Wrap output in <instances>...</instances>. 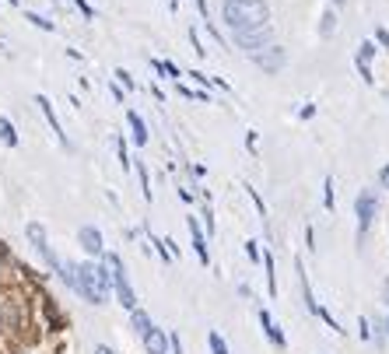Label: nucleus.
Listing matches in <instances>:
<instances>
[{"label": "nucleus", "mask_w": 389, "mask_h": 354, "mask_svg": "<svg viewBox=\"0 0 389 354\" xmlns=\"http://www.w3.org/2000/svg\"><path fill=\"white\" fill-rule=\"evenodd\" d=\"M372 56H375V46L372 42H362V49H357V71H362V77L372 84Z\"/></svg>", "instance_id": "nucleus-9"}, {"label": "nucleus", "mask_w": 389, "mask_h": 354, "mask_svg": "<svg viewBox=\"0 0 389 354\" xmlns=\"http://www.w3.org/2000/svg\"><path fill=\"white\" fill-rule=\"evenodd\" d=\"M137 175H140V186H144V197L151 200V186H147V172H144V165H137Z\"/></svg>", "instance_id": "nucleus-19"}, {"label": "nucleus", "mask_w": 389, "mask_h": 354, "mask_svg": "<svg viewBox=\"0 0 389 354\" xmlns=\"http://www.w3.org/2000/svg\"><path fill=\"white\" fill-rule=\"evenodd\" d=\"M74 4L81 8V14H88V18H92V8H88V4H84V0H74Z\"/></svg>", "instance_id": "nucleus-25"}, {"label": "nucleus", "mask_w": 389, "mask_h": 354, "mask_svg": "<svg viewBox=\"0 0 389 354\" xmlns=\"http://www.w3.org/2000/svg\"><path fill=\"white\" fill-rule=\"evenodd\" d=\"M130 323H134V330H137L140 337H147V333H151V319H147V312L134 309V312H130Z\"/></svg>", "instance_id": "nucleus-13"}, {"label": "nucleus", "mask_w": 389, "mask_h": 354, "mask_svg": "<svg viewBox=\"0 0 389 354\" xmlns=\"http://www.w3.org/2000/svg\"><path fill=\"white\" fill-rule=\"evenodd\" d=\"M36 105L42 109V116H46V120H49V127H53V134H56L60 140H64V130H60V120H56V112H53V105H49V99H46V95H39V99H36Z\"/></svg>", "instance_id": "nucleus-11"}, {"label": "nucleus", "mask_w": 389, "mask_h": 354, "mask_svg": "<svg viewBox=\"0 0 389 354\" xmlns=\"http://www.w3.org/2000/svg\"><path fill=\"white\" fill-rule=\"evenodd\" d=\"M225 21L235 32H263L271 28V11L263 0H225Z\"/></svg>", "instance_id": "nucleus-1"}, {"label": "nucleus", "mask_w": 389, "mask_h": 354, "mask_svg": "<svg viewBox=\"0 0 389 354\" xmlns=\"http://www.w3.org/2000/svg\"><path fill=\"white\" fill-rule=\"evenodd\" d=\"M375 39H379L382 46H389V28H379V32H375Z\"/></svg>", "instance_id": "nucleus-23"}, {"label": "nucleus", "mask_w": 389, "mask_h": 354, "mask_svg": "<svg viewBox=\"0 0 389 354\" xmlns=\"http://www.w3.org/2000/svg\"><path fill=\"white\" fill-rule=\"evenodd\" d=\"M144 347H147V354H168V337H165V330L151 327V333L144 337Z\"/></svg>", "instance_id": "nucleus-8"}, {"label": "nucleus", "mask_w": 389, "mask_h": 354, "mask_svg": "<svg viewBox=\"0 0 389 354\" xmlns=\"http://www.w3.org/2000/svg\"><path fill=\"white\" fill-rule=\"evenodd\" d=\"M260 323H263V330H266V337H271V344H277V347H284V333H281V327L271 319V312H260Z\"/></svg>", "instance_id": "nucleus-10"}, {"label": "nucleus", "mask_w": 389, "mask_h": 354, "mask_svg": "<svg viewBox=\"0 0 389 354\" xmlns=\"http://www.w3.org/2000/svg\"><path fill=\"white\" fill-rule=\"evenodd\" d=\"M127 120H130V130H134V140L137 144H147V127H144V120L137 112H127Z\"/></svg>", "instance_id": "nucleus-14"}, {"label": "nucleus", "mask_w": 389, "mask_h": 354, "mask_svg": "<svg viewBox=\"0 0 389 354\" xmlns=\"http://www.w3.org/2000/svg\"><path fill=\"white\" fill-rule=\"evenodd\" d=\"M326 207H334V179H326Z\"/></svg>", "instance_id": "nucleus-20"}, {"label": "nucleus", "mask_w": 389, "mask_h": 354, "mask_svg": "<svg viewBox=\"0 0 389 354\" xmlns=\"http://www.w3.org/2000/svg\"><path fill=\"white\" fill-rule=\"evenodd\" d=\"M386 333H389V319H386Z\"/></svg>", "instance_id": "nucleus-28"}, {"label": "nucleus", "mask_w": 389, "mask_h": 354, "mask_svg": "<svg viewBox=\"0 0 389 354\" xmlns=\"http://www.w3.org/2000/svg\"><path fill=\"white\" fill-rule=\"evenodd\" d=\"M95 354H116V351H109L105 344H99V347H95Z\"/></svg>", "instance_id": "nucleus-26"}, {"label": "nucleus", "mask_w": 389, "mask_h": 354, "mask_svg": "<svg viewBox=\"0 0 389 354\" xmlns=\"http://www.w3.org/2000/svg\"><path fill=\"white\" fill-rule=\"evenodd\" d=\"M77 291L92 305H102L109 299V277H105V270L95 267V263H81V267H77Z\"/></svg>", "instance_id": "nucleus-2"}, {"label": "nucleus", "mask_w": 389, "mask_h": 354, "mask_svg": "<svg viewBox=\"0 0 389 354\" xmlns=\"http://www.w3.org/2000/svg\"><path fill=\"white\" fill-rule=\"evenodd\" d=\"M246 256H249V260H260V249H256V242H246Z\"/></svg>", "instance_id": "nucleus-22"}, {"label": "nucleus", "mask_w": 389, "mask_h": 354, "mask_svg": "<svg viewBox=\"0 0 389 354\" xmlns=\"http://www.w3.org/2000/svg\"><path fill=\"white\" fill-rule=\"evenodd\" d=\"M190 235H193V249H197V256L207 263V242H203V231H200L197 218H190Z\"/></svg>", "instance_id": "nucleus-12"}, {"label": "nucleus", "mask_w": 389, "mask_h": 354, "mask_svg": "<svg viewBox=\"0 0 389 354\" xmlns=\"http://www.w3.org/2000/svg\"><path fill=\"white\" fill-rule=\"evenodd\" d=\"M386 299H389V281H386Z\"/></svg>", "instance_id": "nucleus-27"}, {"label": "nucleus", "mask_w": 389, "mask_h": 354, "mask_svg": "<svg viewBox=\"0 0 389 354\" xmlns=\"http://www.w3.org/2000/svg\"><path fill=\"white\" fill-rule=\"evenodd\" d=\"M207 344H211V351H214V354H228V344H225L218 333H211V337H207Z\"/></svg>", "instance_id": "nucleus-17"}, {"label": "nucleus", "mask_w": 389, "mask_h": 354, "mask_svg": "<svg viewBox=\"0 0 389 354\" xmlns=\"http://www.w3.org/2000/svg\"><path fill=\"white\" fill-rule=\"evenodd\" d=\"M379 183H382V186H386V190H389V165H386V168H382V172H379Z\"/></svg>", "instance_id": "nucleus-24"}, {"label": "nucleus", "mask_w": 389, "mask_h": 354, "mask_svg": "<svg viewBox=\"0 0 389 354\" xmlns=\"http://www.w3.org/2000/svg\"><path fill=\"white\" fill-rule=\"evenodd\" d=\"M25 18L32 21V25H39V28H46V32H53V21H46V18H39V14H32V11H28Z\"/></svg>", "instance_id": "nucleus-18"}, {"label": "nucleus", "mask_w": 389, "mask_h": 354, "mask_svg": "<svg viewBox=\"0 0 389 354\" xmlns=\"http://www.w3.org/2000/svg\"><path fill=\"white\" fill-rule=\"evenodd\" d=\"M102 270H105V277H109V284L116 288V294H119V302H123V309H137V294H134V288H130V281H127V270H123V260H119L116 253H109L105 256V263H102Z\"/></svg>", "instance_id": "nucleus-3"}, {"label": "nucleus", "mask_w": 389, "mask_h": 354, "mask_svg": "<svg viewBox=\"0 0 389 354\" xmlns=\"http://www.w3.org/2000/svg\"><path fill=\"white\" fill-rule=\"evenodd\" d=\"M28 239H32V246L42 253V260H46L49 267L56 270V263H60V260H56V256H53V249L46 246V231H42V225H28Z\"/></svg>", "instance_id": "nucleus-5"}, {"label": "nucleus", "mask_w": 389, "mask_h": 354, "mask_svg": "<svg viewBox=\"0 0 389 354\" xmlns=\"http://www.w3.org/2000/svg\"><path fill=\"white\" fill-rule=\"evenodd\" d=\"M77 239H81V246H84L88 253H92V256H99V253H102V231H99V228H92V225H84V228H81V235H77Z\"/></svg>", "instance_id": "nucleus-7"}, {"label": "nucleus", "mask_w": 389, "mask_h": 354, "mask_svg": "<svg viewBox=\"0 0 389 354\" xmlns=\"http://www.w3.org/2000/svg\"><path fill=\"white\" fill-rule=\"evenodd\" d=\"M256 64H260L263 71H281V67H284V53H281V46H266L263 53H256Z\"/></svg>", "instance_id": "nucleus-6"}, {"label": "nucleus", "mask_w": 389, "mask_h": 354, "mask_svg": "<svg viewBox=\"0 0 389 354\" xmlns=\"http://www.w3.org/2000/svg\"><path fill=\"white\" fill-rule=\"evenodd\" d=\"M116 77H119V81H123V88H134V77H130L127 71H116Z\"/></svg>", "instance_id": "nucleus-21"}, {"label": "nucleus", "mask_w": 389, "mask_h": 354, "mask_svg": "<svg viewBox=\"0 0 389 354\" xmlns=\"http://www.w3.org/2000/svg\"><path fill=\"white\" fill-rule=\"evenodd\" d=\"M0 140H4V144H11V147L18 144V134H14V127H11L8 120H0Z\"/></svg>", "instance_id": "nucleus-15"}, {"label": "nucleus", "mask_w": 389, "mask_h": 354, "mask_svg": "<svg viewBox=\"0 0 389 354\" xmlns=\"http://www.w3.org/2000/svg\"><path fill=\"white\" fill-rule=\"evenodd\" d=\"M263 270H266V281H271V294L277 291V277H274V256H263Z\"/></svg>", "instance_id": "nucleus-16"}, {"label": "nucleus", "mask_w": 389, "mask_h": 354, "mask_svg": "<svg viewBox=\"0 0 389 354\" xmlns=\"http://www.w3.org/2000/svg\"><path fill=\"white\" fill-rule=\"evenodd\" d=\"M354 211H357V235H365L368 231V225L375 221V193H362L357 197V203H354Z\"/></svg>", "instance_id": "nucleus-4"}]
</instances>
